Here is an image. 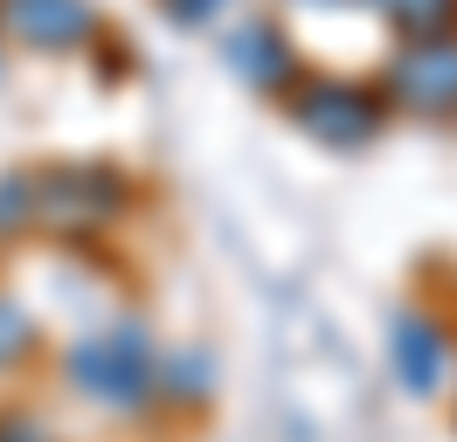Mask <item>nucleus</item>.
Wrapping results in <instances>:
<instances>
[{"mask_svg": "<svg viewBox=\"0 0 457 442\" xmlns=\"http://www.w3.org/2000/svg\"><path fill=\"white\" fill-rule=\"evenodd\" d=\"M125 173L104 160H56L35 173V228H56V235H97L125 215Z\"/></svg>", "mask_w": 457, "mask_h": 442, "instance_id": "3", "label": "nucleus"}, {"mask_svg": "<svg viewBox=\"0 0 457 442\" xmlns=\"http://www.w3.org/2000/svg\"><path fill=\"white\" fill-rule=\"evenodd\" d=\"M222 7H228V0H160V14H167L173 28H208Z\"/></svg>", "mask_w": 457, "mask_h": 442, "instance_id": "11", "label": "nucleus"}, {"mask_svg": "<svg viewBox=\"0 0 457 442\" xmlns=\"http://www.w3.org/2000/svg\"><path fill=\"white\" fill-rule=\"evenodd\" d=\"M0 442H49V429L35 414H0Z\"/></svg>", "mask_w": 457, "mask_h": 442, "instance_id": "12", "label": "nucleus"}, {"mask_svg": "<svg viewBox=\"0 0 457 442\" xmlns=\"http://www.w3.org/2000/svg\"><path fill=\"white\" fill-rule=\"evenodd\" d=\"M388 366L409 394H436L444 387V366H451V332L436 325L429 311H395L388 325Z\"/></svg>", "mask_w": 457, "mask_h": 442, "instance_id": "7", "label": "nucleus"}, {"mask_svg": "<svg viewBox=\"0 0 457 442\" xmlns=\"http://www.w3.org/2000/svg\"><path fill=\"white\" fill-rule=\"evenodd\" d=\"M35 346H42V332H35L29 304L0 291V373H14V366H29V359H35Z\"/></svg>", "mask_w": 457, "mask_h": 442, "instance_id": "9", "label": "nucleus"}, {"mask_svg": "<svg viewBox=\"0 0 457 442\" xmlns=\"http://www.w3.org/2000/svg\"><path fill=\"white\" fill-rule=\"evenodd\" d=\"M381 97L388 110H409V118H457V35L402 42L381 62Z\"/></svg>", "mask_w": 457, "mask_h": 442, "instance_id": "4", "label": "nucleus"}, {"mask_svg": "<svg viewBox=\"0 0 457 442\" xmlns=\"http://www.w3.org/2000/svg\"><path fill=\"white\" fill-rule=\"evenodd\" d=\"M278 104H285V118L312 138V145H326V152H361V145H374L381 125H388V97L368 90V83H353V77H298Z\"/></svg>", "mask_w": 457, "mask_h": 442, "instance_id": "2", "label": "nucleus"}, {"mask_svg": "<svg viewBox=\"0 0 457 442\" xmlns=\"http://www.w3.org/2000/svg\"><path fill=\"white\" fill-rule=\"evenodd\" d=\"M222 62L263 97H285L298 83V49H291V35L278 21H236L222 35Z\"/></svg>", "mask_w": 457, "mask_h": 442, "instance_id": "6", "label": "nucleus"}, {"mask_svg": "<svg viewBox=\"0 0 457 442\" xmlns=\"http://www.w3.org/2000/svg\"><path fill=\"white\" fill-rule=\"evenodd\" d=\"M0 35L35 55H70L97 42V0H0Z\"/></svg>", "mask_w": 457, "mask_h": 442, "instance_id": "5", "label": "nucleus"}, {"mask_svg": "<svg viewBox=\"0 0 457 442\" xmlns=\"http://www.w3.org/2000/svg\"><path fill=\"white\" fill-rule=\"evenodd\" d=\"M353 7H374L381 21H395L402 42H429L457 28V0H353Z\"/></svg>", "mask_w": 457, "mask_h": 442, "instance_id": "8", "label": "nucleus"}, {"mask_svg": "<svg viewBox=\"0 0 457 442\" xmlns=\"http://www.w3.org/2000/svg\"><path fill=\"white\" fill-rule=\"evenodd\" d=\"M160 366H167V359L153 353V339H145L139 318H112V325H97V332H84V339L62 346L70 387L104 414H139L145 401L160 394Z\"/></svg>", "mask_w": 457, "mask_h": 442, "instance_id": "1", "label": "nucleus"}, {"mask_svg": "<svg viewBox=\"0 0 457 442\" xmlns=\"http://www.w3.org/2000/svg\"><path fill=\"white\" fill-rule=\"evenodd\" d=\"M35 228V173H0V242Z\"/></svg>", "mask_w": 457, "mask_h": 442, "instance_id": "10", "label": "nucleus"}]
</instances>
